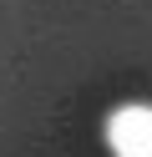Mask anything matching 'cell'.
<instances>
[{
    "mask_svg": "<svg viewBox=\"0 0 152 157\" xmlns=\"http://www.w3.org/2000/svg\"><path fill=\"white\" fill-rule=\"evenodd\" d=\"M107 147L111 157H152V106L127 101L107 117Z\"/></svg>",
    "mask_w": 152,
    "mask_h": 157,
    "instance_id": "cell-1",
    "label": "cell"
}]
</instances>
